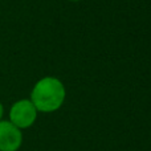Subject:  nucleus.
<instances>
[{
	"label": "nucleus",
	"mask_w": 151,
	"mask_h": 151,
	"mask_svg": "<svg viewBox=\"0 0 151 151\" xmlns=\"http://www.w3.org/2000/svg\"><path fill=\"white\" fill-rule=\"evenodd\" d=\"M70 1H81V0H70Z\"/></svg>",
	"instance_id": "nucleus-5"
},
{
	"label": "nucleus",
	"mask_w": 151,
	"mask_h": 151,
	"mask_svg": "<svg viewBox=\"0 0 151 151\" xmlns=\"http://www.w3.org/2000/svg\"><path fill=\"white\" fill-rule=\"evenodd\" d=\"M3 115H4V106H3V104L0 102V121L3 119Z\"/></svg>",
	"instance_id": "nucleus-4"
},
{
	"label": "nucleus",
	"mask_w": 151,
	"mask_h": 151,
	"mask_svg": "<svg viewBox=\"0 0 151 151\" xmlns=\"http://www.w3.org/2000/svg\"><path fill=\"white\" fill-rule=\"evenodd\" d=\"M37 109L31 102V99H19L9 109V122L17 129L31 127L37 118Z\"/></svg>",
	"instance_id": "nucleus-2"
},
{
	"label": "nucleus",
	"mask_w": 151,
	"mask_h": 151,
	"mask_svg": "<svg viewBox=\"0 0 151 151\" xmlns=\"http://www.w3.org/2000/svg\"><path fill=\"white\" fill-rule=\"evenodd\" d=\"M65 96V86L58 78L44 77L35 83L29 99L37 111L53 113L63 106Z\"/></svg>",
	"instance_id": "nucleus-1"
},
{
	"label": "nucleus",
	"mask_w": 151,
	"mask_h": 151,
	"mask_svg": "<svg viewBox=\"0 0 151 151\" xmlns=\"http://www.w3.org/2000/svg\"><path fill=\"white\" fill-rule=\"evenodd\" d=\"M23 143V133L9 121H0V151H17Z\"/></svg>",
	"instance_id": "nucleus-3"
}]
</instances>
